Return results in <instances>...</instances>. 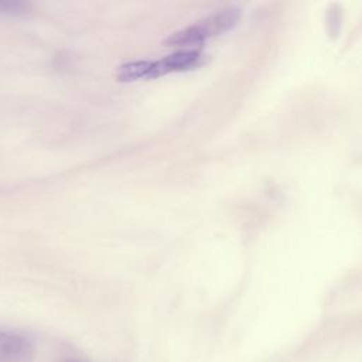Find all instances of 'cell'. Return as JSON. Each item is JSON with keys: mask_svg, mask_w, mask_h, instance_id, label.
I'll list each match as a JSON object with an SVG mask.
<instances>
[{"mask_svg": "<svg viewBox=\"0 0 362 362\" xmlns=\"http://www.w3.org/2000/svg\"><path fill=\"white\" fill-rule=\"evenodd\" d=\"M240 10L238 7H225L205 18L191 24L182 30L173 33L164 44L167 47H189L206 41L211 37L223 34L235 28L240 20Z\"/></svg>", "mask_w": 362, "mask_h": 362, "instance_id": "6da1fadb", "label": "cell"}, {"mask_svg": "<svg viewBox=\"0 0 362 362\" xmlns=\"http://www.w3.org/2000/svg\"><path fill=\"white\" fill-rule=\"evenodd\" d=\"M31 11V4L24 0H0V17H23Z\"/></svg>", "mask_w": 362, "mask_h": 362, "instance_id": "5b68a950", "label": "cell"}, {"mask_svg": "<svg viewBox=\"0 0 362 362\" xmlns=\"http://www.w3.org/2000/svg\"><path fill=\"white\" fill-rule=\"evenodd\" d=\"M62 362H81V361H76V359H65Z\"/></svg>", "mask_w": 362, "mask_h": 362, "instance_id": "8992f818", "label": "cell"}, {"mask_svg": "<svg viewBox=\"0 0 362 362\" xmlns=\"http://www.w3.org/2000/svg\"><path fill=\"white\" fill-rule=\"evenodd\" d=\"M34 356L35 346L28 337L0 329V362H31Z\"/></svg>", "mask_w": 362, "mask_h": 362, "instance_id": "7a4b0ae2", "label": "cell"}, {"mask_svg": "<svg viewBox=\"0 0 362 362\" xmlns=\"http://www.w3.org/2000/svg\"><path fill=\"white\" fill-rule=\"evenodd\" d=\"M199 61L198 51H177L171 55H167L158 61H151L147 72V78L163 76L170 72L185 71L195 66Z\"/></svg>", "mask_w": 362, "mask_h": 362, "instance_id": "3957f363", "label": "cell"}, {"mask_svg": "<svg viewBox=\"0 0 362 362\" xmlns=\"http://www.w3.org/2000/svg\"><path fill=\"white\" fill-rule=\"evenodd\" d=\"M151 61H132L123 64L117 69V79L122 82H130L140 78H147V72Z\"/></svg>", "mask_w": 362, "mask_h": 362, "instance_id": "277c9868", "label": "cell"}]
</instances>
